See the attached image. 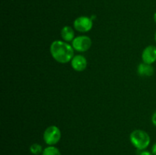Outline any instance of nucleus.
Here are the masks:
<instances>
[{
	"label": "nucleus",
	"mask_w": 156,
	"mask_h": 155,
	"mask_svg": "<svg viewBox=\"0 0 156 155\" xmlns=\"http://www.w3.org/2000/svg\"><path fill=\"white\" fill-rule=\"evenodd\" d=\"M50 53L53 59L59 63L71 62L74 57V49L66 41L55 40L50 45Z\"/></svg>",
	"instance_id": "nucleus-1"
},
{
	"label": "nucleus",
	"mask_w": 156,
	"mask_h": 155,
	"mask_svg": "<svg viewBox=\"0 0 156 155\" xmlns=\"http://www.w3.org/2000/svg\"><path fill=\"white\" fill-rule=\"evenodd\" d=\"M130 141L133 145L138 150H145L150 144V136L146 132L140 129H136L131 132Z\"/></svg>",
	"instance_id": "nucleus-2"
},
{
	"label": "nucleus",
	"mask_w": 156,
	"mask_h": 155,
	"mask_svg": "<svg viewBox=\"0 0 156 155\" xmlns=\"http://www.w3.org/2000/svg\"><path fill=\"white\" fill-rule=\"evenodd\" d=\"M61 135V131L57 126H50L44 131L43 137L46 144L49 146H53L59 142Z\"/></svg>",
	"instance_id": "nucleus-3"
},
{
	"label": "nucleus",
	"mask_w": 156,
	"mask_h": 155,
	"mask_svg": "<svg viewBox=\"0 0 156 155\" xmlns=\"http://www.w3.org/2000/svg\"><path fill=\"white\" fill-rule=\"evenodd\" d=\"M92 45L91 39L88 36H79L75 37L72 41V46L73 49L78 52H86L89 50Z\"/></svg>",
	"instance_id": "nucleus-4"
},
{
	"label": "nucleus",
	"mask_w": 156,
	"mask_h": 155,
	"mask_svg": "<svg viewBox=\"0 0 156 155\" xmlns=\"http://www.w3.org/2000/svg\"><path fill=\"white\" fill-rule=\"evenodd\" d=\"M74 28L81 33L90 31L93 27V21L91 18L86 16H81L76 18L73 23Z\"/></svg>",
	"instance_id": "nucleus-5"
},
{
	"label": "nucleus",
	"mask_w": 156,
	"mask_h": 155,
	"mask_svg": "<svg viewBox=\"0 0 156 155\" xmlns=\"http://www.w3.org/2000/svg\"><path fill=\"white\" fill-rule=\"evenodd\" d=\"M143 62L147 64H153L156 62V46L150 45L146 46L142 53Z\"/></svg>",
	"instance_id": "nucleus-6"
},
{
	"label": "nucleus",
	"mask_w": 156,
	"mask_h": 155,
	"mask_svg": "<svg viewBox=\"0 0 156 155\" xmlns=\"http://www.w3.org/2000/svg\"><path fill=\"white\" fill-rule=\"evenodd\" d=\"M87 59L82 55L74 56L71 60V65L73 69L76 71H83L87 68Z\"/></svg>",
	"instance_id": "nucleus-7"
},
{
	"label": "nucleus",
	"mask_w": 156,
	"mask_h": 155,
	"mask_svg": "<svg viewBox=\"0 0 156 155\" xmlns=\"http://www.w3.org/2000/svg\"><path fill=\"white\" fill-rule=\"evenodd\" d=\"M137 71H138L139 75L142 77H150L154 74V68L150 64L143 62L139 65Z\"/></svg>",
	"instance_id": "nucleus-8"
},
{
	"label": "nucleus",
	"mask_w": 156,
	"mask_h": 155,
	"mask_svg": "<svg viewBox=\"0 0 156 155\" xmlns=\"http://www.w3.org/2000/svg\"><path fill=\"white\" fill-rule=\"evenodd\" d=\"M61 36L66 42H71L75 39L74 30L70 26H65L61 30Z\"/></svg>",
	"instance_id": "nucleus-9"
},
{
	"label": "nucleus",
	"mask_w": 156,
	"mask_h": 155,
	"mask_svg": "<svg viewBox=\"0 0 156 155\" xmlns=\"http://www.w3.org/2000/svg\"><path fill=\"white\" fill-rule=\"evenodd\" d=\"M42 155H61L60 151L54 146H48L43 151Z\"/></svg>",
	"instance_id": "nucleus-10"
},
{
	"label": "nucleus",
	"mask_w": 156,
	"mask_h": 155,
	"mask_svg": "<svg viewBox=\"0 0 156 155\" xmlns=\"http://www.w3.org/2000/svg\"><path fill=\"white\" fill-rule=\"evenodd\" d=\"M30 151L34 155H39L40 153H43V147L42 146L37 143H34V144H31L30 147Z\"/></svg>",
	"instance_id": "nucleus-11"
},
{
	"label": "nucleus",
	"mask_w": 156,
	"mask_h": 155,
	"mask_svg": "<svg viewBox=\"0 0 156 155\" xmlns=\"http://www.w3.org/2000/svg\"><path fill=\"white\" fill-rule=\"evenodd\" d=\"M152 123H153V125L155 126H156V111L155 112L153 113V115H152Z\"/></svg>",
	"instance_id": "nucleus-12"
},
{
	"label": "nucleus",
	"mask_w": 156,
	"mask_h": 155,
	"mask_svg": "<svg viewBox=\"0 0 156 155\" xmlns=\"http://www.w3.org/2000/svg\"><path fill=\"white\" fill-rule=\"evenodd\" d=\"M140 155H153V154H152V153H151V152L149 151H147V150H143V151H142L141 153H140Z\"/></svg>",
	"instance_id": "nucleus-13"
},
{
	"label": "nucleus",
	"mask_w": 156,
	"mask_h": 155,
	"mask_svg": "<svg viewBox=\"0 0 156 155\" xmlns=\"http://www.w3.org/2000/svg\"><path fill=\"white\" fill-rule=\"evenodd\" d=\"M152 153L153 155H156V143L153 144L152 147Z\"/></svg>",
	"instance_id": "nucleus-14"
},
{
	"label": "nucleus",
	"mask_w": 156,
	"mask_h": 155,
	"mask_svg": "<svg viewBox=\"0 0 156 155\" xmlns=\"http://www.w3.org/2000/svg\"><path fill=\"white\" fill-rule=\"evenodd\" d=\"M154 21H155V22L156 23V12L154 14Z\"/></svg>",
	"instance_id": "nucleus-15"
},
{
	"label": "nucleus",
	"mask_w": 156,
	"mask_h": 155,
	"mask_svg": "<svg viewBox=\"0 0 156 155\" xmlns=\"http://www.w3.org/2000/svg\"><path fill=\"white\" fill-rule=\"evenodd\" d=\"M155 42H156V32H155Z\"/></svg>",
	"instance_id": "nucleus-16"
}]
</instances>
